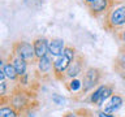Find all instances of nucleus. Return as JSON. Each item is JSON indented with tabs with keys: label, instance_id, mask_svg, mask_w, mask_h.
Masks as SVG:
<instances>
[{
	"label": "nucleus",
	"instance_id": "7",
	"mask_svg": "<svg viewBox=\"0 0 125 117\" xmlns=\"http://www.w3.org/2000/svg\"><path fill=\"white\" fill-rule=\"evenodd\" d=\"M85 72V58L82 55L77 53L76 58L70 62L68 69L64 74V81L65 79H72V78H77L80 74Z\"/></svg>",
	"mask_w": 125,
	"mask_h": 117
},
{
	"label": "nucleus",
	"instance_id": "26",
	"mask_svg": "<svg viewBox=\"0 0 125 117\" xmlns=\"http://www.w3.org/2000/svg\"><path fill=\"white\" fill-rule=\"evenodd\" d=\"M4 65H5V62H4V60L1 57H0V70H3V68H4Z\"/></svg>",
	"mask_w": 125,
	"mask_h": 117
},
{
	"label": "nucleus",
	"instance_id": "21",
	"mask_svg": "<svg viewBox=\"0 0 125 117\" xmlns=\"http://www.w3.org/2000/svg\"><path fill=\"white\" fill-rule=\"evenodd\" d=\"M5 104H9V95L0 96V107H3V105H5Z\"/></svg>",
	"mask_w": 125,
	"mask_h": 117
},
{
	"label": "nucleus",
	"instance_id": "12",
	"mask_svg": "<svg viewBox=\"0 0 125 117\" xmlns=\"http://www.w3.org/2000/svg\"><path fill=\"white\" fill-rule=\"evenodd\" d=\"M37 65H38V70L42 76H47L53 70V61L51 60V55H46L41 58L37 60Z\"/></svg>",
	"mask_w": 125,
	"mask_h": 117
},
{
	"label": "nucleus",
	"instance_id": "24",
	"mask_svg": "<svg viewBox=\"0 0 125 117\" xmlns=\"http://www.w3.org/2000/svg\"><path fill=\"white\" fill-rule=\"evenodd\" d=\"M62 117H78V115H77V112H68V113H65Z\"/></svg>",
	"mask_w": 125,
	"mask_h": 117
},
{
	"label": "nucleus",
	"instance_id": "16",
	"mask_svg": "<svg viewBox=\"0 0 125 117\" xmlns=\"http://www.w3.org/2000/svg\"><path fill=\"white\" fill-rule=\"evenodd\" d=\"M3 72L5 74V78H8V79H10V81H17L18 79V74L16 72L14 66L12 65L10 62H7V64L4 65Z\"/></svg>",
	"mask_w": 125,
	"mask_h": 117
},
{
	"label": "nucleus",
	"instance_id": "25",
	"mask_svg": "<svg viewBox=\"0 0 125 117\" xmlns=\"http://www.w3.org/2000/svg\"><path fill=\"white\" fill-rule=\"evenodd\" d=\"M4 79H5V74H4L3 70H0V83L4 82Z\"/></svg>",
	"mask_w": 125,
	"mask_h": 117
},
{
	"label": "nucleus",
	"instance_id": "11",
	"mask_svg": "<svg viewBox=\"0 0 125 117\" xmlns=\"http://www.w3.org/2000/svg\"><path fill=\"white\" fill-rule=\"evenodd\" d=\"M65 48V42L61 38H53L48 42V55L52 57H57L62 53Z\"/></svg>",
	"mask_w": 125,
	"mask_h": 117
},
{
	"label": "nucleus",
	"instance_id": "20",
	"mask_svg": "<svg viewBox=\"0 0 125 117\" xmlns=\"http://www.w3.org/2000/svg\"><path fill=\"white\" fill-rule=\"evenodd\" d=\"M116 38L119 39L120 42H123L124 44H125V27L123 30H120L119 33H116Z\"/></svg>",
	"mask_w": 125,
	"mask_h": 117
},
{
	"label": "nucleus",
	"instance_id": "1",
	"mask_svg": "<svg viewBox=\"0 0 125 117\" xmlns=\"http://www.w3.org/2000/svg\"><path fill=\"white\" fill-rule=\"evenodd\" d=\"M31 103H33L31 92L26 88H22L21 86L16 87L9 95V104L20 113V116L21 113H26L31 108Z\"/></svg>",
	"mask_w": 125,
	"mask_h": 117
},
{
	"label": "nucleus",
	"instance_id": "2",
	"mask_svg": "<svg viewBox=\"0 0 125 117\" xmlns=\"http://www.w3.org/2000/svg\"><path fill=\"white\" fill-rule=\"evenodd\" d=\"M104 27L108 31L119 33L125 27V4L111 8L104 18Z\"/></svg>",
	"mask_w": 125,
	"mask_h": 117
},
{
	"label": "nucleus",
	"instance_id": "23",
	"mask_svg": "<svg viewBox=\"0 0 125 117\" xmlns=\"http://www.w3.org/2000/svg\"><path fill=\"white\" fill-rule=\"evenodd\" d=\"M96 116L98 117H115L113 115H111V113H107V112H104V111H99L96 113Z\"/></svg>",
	"mask_w": 125,
	"mask_h": 117
},
{
	"label": "nucleus",
	"instance_id": "15",
	"mask_svg": "<svg viewBox=\"0 0 125 117\" xmlns=\"http://www.w3.org/2000/svg\"><path fill=\"white\" fill-rule=\"evenodd\" d=\"M0 117H20V113L10 104H5L0 107Z\"/></svg>",
	"mask_w": 125,
	"mask_h": 117
},
{
	"label": "nucleus",
	"instance_id": "13",
	"mask_svg": "<svg viewBox=\"0 0 125 117\" xmlns=\"http://www.w3.org/2000/svg\"><path fill=\"white\" fill-rule=\"evenodd\" d=\"M9 62L14 66V69H16V72H17L18 77H21V76H23V74H26V70H27V61H26V60H23V58L18 57L17 55H14V53H10Z\"/></svg>",
	"mask_w": 125,
	"mask_h": 117
},
{
	"label": "nucleus",
	"instance_id": "4",
	"mask_svg": "<svg viewBox=\"0 0 125 117\" xmlns=\"http://www.w3.org/2000/svg\"><path fill=\"white\" fill-rule=\"evenodd\" d=\"M112 95H113V86L108 85V83H104V85L98 86V87L90 94L89 100H90V103L96 105V107H102V105H104V103Z\"/></svg>",
	"mask_w": 125,
	"mask_h": 117
},
{
	"label": "nucleus",
	"instance_id": "8",
	"mask_svg": "<svg viewBox=\"0 0 125 117\" xmlns=\"http://www.w3.org/2000/svg\"><path fill=\"white\" fill-rule=\"evenodd\" d=\"M112 0H93L90 3H86L85 5L90 10V14L94 17H99L102 14H105L112 8Z\"/></svg>",
	"mask_w": 125,
	"mask_h": 117
},
{
	"label": "nucleus",
	"instance_id": "14",
	"mask_svg": "<svg viewBox=\"0 0 125 117\" xmlns=\"http://www.w3.org/2000/svg\"><path fill=\"white\" fill-rule=\"evenodd\" d=\"M113 68H115V70L119 72L120 74H123L125 72V47L120 48V53L117 55L115 64H113Z\"/></svg>",
	"mask_w": 125,
	"mask_h": 117
},
{
	"label": "nucleus",
	"instance_id": "5",
	"mask_svg": "<svg viewBox=\"0 0 125 117\" xmlns=\"http://www.w3.org/2000/svg\"><path fill=\"white\" fill-rule=\"evenodd\" d=\"M12 53L17 55L18 57L26 60L27 62H34L35 60H38L34 52V46L33 43L25 42V40H18L13 43L12 46Z\"/></svg>",
	"mask_w": 125,
	"mask_h": 117
},
{
	"label": "nucleus",
	"instance_id": "6",
	"mask_svg": "<svg viewBox=\"0 0 125 117\" xmlns=\"http://www.w3.org/2000/svg\"><path fill=\"white\" fill-rule=\"evenodd\" d=\"M73 60L70 58L68 55H65L62 52L60 56H57L53 60V70H52V76L56 78L57 81H64V74L68 69L69 64Z\"/></svg>",
	"mask_w": 125,
	"mask_h": 117
},
{
	"label": "nucleus",
	"instance_id": "10",
	"mask_svg": "<svg viewBox=\"0 0 125 117\" xmlns=\"http://www.w3.org/2000/svg\"><path fill=\"white\" fill-rule=\"evenodd\" d=\"M48 42L44 37H38L33 40V46H34V52L37 58H41L46 55H48Z\"/></svg>",
	"mask_w": 125,
	"mask_h": 117
},
{
	"label": "nucleus",
	"instance_id": "19",
	"mask_svg": "<svg viewBox=\"0 0 125 117\" xmlns=\"http://www.w3.org/2000/svg\"><path fill=\"white\" fill-rule=\"evenodd\" d=\"M8 85H7V82H1L0 83V96H7L8 94Z\"/></svg>",
	"mask_w": 125,
	"mask_h": 117
},
{
	"label": "nucleus",
	"instance_id": "22",
	"mask_svg": "<svg viewBox=\"0 0 125 117\" xmlns=\"http://www.w3.org/2000/svg\"><path fill=\"white\" fill-rule=\"evenodd\" d=\"M80 111L83 113V115H78V117H93L91 112H90L89 109H80Z\"/></svg>",
	"mask_w": 125,
	"mask_h": 117
},
{
	"label": "nucleus",
	"instance_id": "3",
	"mask_svg": "<svg viewBox=\"0 0 125 117\" xmlns=\"http://www.w3.org/2000/svg\"><path fill=\"white\" fill-rule=\"evenodd\" d=\"M102 78V70L99 68H90L85 69V72L82 73V91L81 94H87L89 91L94 90L95 86H98V83L100 82Z\"/></svg>",
	"mask_w": 125,
	"mask_h": 117
},
{
	"label": "nucleus",
	"instance_id": "9",
	"mask_svg": "<svg viewBox=\"0 0 125 117\" xmlns=\"http://www.w3.org/2000/svg\"><path fill=\"white\" fill-rule=\"evenodd\" d=\"M123 103H124L123 96H121V95H117V94H113V95L109 98L107 101H105L103 111L107 112V113H111V115H113V113H116V112L121 108Z\"/></svg>",
	"mask_w": 125,
	"mask_h": 117
},
{
	"label": "nucleus",
	"instance_id": "18",
	"mask_svg": "<svg viewBox=\"0 0 125 117\" xmlns=\"http://www.w3.org/2000/svg\"><path fill=\"white\" fill-rule=\"evenodd\" d=\"M51 100H52L55 104H57V105L65 104V98L61 96V95H59V94H52V96H51Z\"/></svg>",
	"mask_w": 125,
	"mask_h": 117
},
{
	"label": "nucleus",
	"instance_id": "27",
	"mask_svg": "<svg viewBox=\"0 0 125 117\" xmlns=\"http://www.w3.org/2000/svg\"><path fill=\"white\" fill-rule=\"evenodd\" d=\"M90 1H93V0H83V3L86 4V3H90Z\"/></svg>",
	"mask_w": 125,
	"mask_h": 117
},
{
	"label": "nucleus",
	"instance_id": "17",
	"mask_svg": "<svg viewBox=\"0 0 125 117\" xmlns=\"http://www.w3.org/2000/svg\"><path fill=\"white\" fill-rule=\"evenodd\" d=\"M65 87L70 92L82 91V81L78 79V78H72L69 82H66V83H65Z\"/></svg>",
	"mask_w": 125,
	"mask_h": 117
}]
</instances>
